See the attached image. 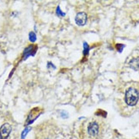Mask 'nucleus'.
<instances>
[{
    "mask_svg": "<svg viewBox=\"0 0 139 139\" xmlns=\"http://www.w3.org/2000/svg\"><path fill=\"white\" fill-rule=\"evenodd\" d=\"M139 92L135 88H130L126 91L125 94V102L129 106L136 105L139 99Z\"/></svg>",
    "mask_w": 139,
    "mask_h": 139,
    "instance_id": "f257e3e1",
    "label": "nucleus"
},
{
    "mask_svg": "<svg viewBox=\"0 0 139 139\" xmlns=\"http://www.w3.org/2000/svg\"><path fill=\"white\" fill-rule=\"evenodd\" d=\"M38 46L31 44L24 49L23 51L22 59L25 60L30 56H34L35 55L38 50Z\"/></svg>",
    "mask_w": 139,
    "mask_h": 139,
    "instance_id": "f03ea898",
    "label": "nucleus"
},
{
    "mask_svg": "<svg viewBox=\"0 0 139 139\" xmlns=\"http://www.w3.org/2000/svg\"><path fill=\"white\" fill-rule=\"evenodd\" d=\"M41 111L40 109L38 108H34L30 112L28 118L27 119V125H29L33 123L34 121L39 116Z\"/></svg>",
    "mask_w": 139,
    "mask_h": 139,
    "instance_id": "7ed1b4c3",
    "label": "nucleus"
},
{
    "mask_svg": "<svg viewBox=\"0 0 139 139\" xmlns=\"http://www.w3.org/2000/svg\"><path fill=\"white\" fill-rule=\"evenodd\" d=\"M75 22L78 25L83 26L86 24L87 21V15L83 12L78 13L76 15Z\"/></svg>",
    "mask_w": 139,
    "mask_h": 139,
    "instance_id": "20e7f679",
    "label": "nucleus"
},
{
    "mask_svg": "<svg viewBox=\"0 0 139 139\" xmlns=\"http://www.w3.org/2000/svg\"><path fill=\"white\" fill-rule=\"evenodd\" d=\"M87 131L89 134L91 136H96L99 132V126L96 122H91L87 127Z\"/></svg>",
    "mask_w": 139,
    "mask_h": 139,
    "instance_id": "39448f33",
    "label": "nucleus"
},
{
    "mask_svg": "<svg viewBox=\"0 0 139 139\" xmlns=\"http://www.w3.org/2000/svg\"><path fill=\"white\" fill-rule=\"evenodd\" d=\"M11 131V127L9 124H3L0 129V134L2 138L7 139Z\"/></svg>",
    "mask_w": 139,
    "mask_h": 139,
    "instance_id": "423d86ee",
    "label": "nucleus"
},
{
    "mask_svg": "<svg viewBox=\"0 0 139 139\" xmlns=\"http://www.w3.org/2000/svg\"><path fill=\"white\" fill-rule=\"evenodd\" d=\"M83 54L84 56L88 55L89 54L90 51V47L88 45L86 42H84L83 44Z\"/></svg>",
    "mask_w": 139,
    "mask_h": 139,
    "instance_id": "0eeeda50",
    "label": "nucleus"
},
{
    "mask_svg": "<svg viewBox=\"0 0 139 139\" xmlns=\"http://www.w3.org/2000/svg\"><path fill=\"white\" fill-rule=\"evenodd\" d=\"M31 129L32 128L31 127L28 126V127H27L25 129H24L21 134V139H25L27 136V135L31 130Z\"/></svg>",
    "mask_w": 139,
    "mask_h": 139,
    "instance_id": "6e6552de",
    "label": "nucleus"
},
{
    "mask_svg": "<svg viewBox=\"0 0 139 139\" xmlns=\"http://www.w3.org/2000/svg\"><path fill=\"white\" fill-rule=\"evenodd\" d=\"M29 39L31 43L35 42L37 40L36 35L34 31H31L29 34Z\"/></svg>",
    "mask_w": 139,
    "mask_h": 139,
    "instance_id": "1a4fd4ad",
    "label": "nucleus"
},
{
    "mask_svg": "<svg viewBox=\"0 0 139 139\" xmlns=\"http://www.w3.org/2000/svg\"><path fill=\"white\" fill-rule=\"evenodd\" d=\"M56 12L57 14L59 16L64 17L66 16V13L63 12V11H62L59 6H58V7L57 8Z\"/></svg>",
    "mask_w": 139,
    "mask_h": 139,
    "instance_id": "9d476101",
    "label": "nucleus"
},
{
    "mask_svg": "<svg viewBox=\"0 0 139 139\" xmlns=\"http://www.w3.org/2000/svg\"><path fill=\"white\" fill-rule=\"evenodd\" d=\"M124 47H125V46L122 44H118L116 45V50H118V51H119L120 53H121Z\"/></svg>",
    "mask_w": 139,
    "mask_h": 139,
    "instance_id": "9b49d317",
    "label": "nucleus"
},
{
    "mask_svg": "<svg viewBox=\"0 0 139 139\" xmlns=\"http://www.w3.org/2000/svg\"><path fill=\"white\" fill-rule=\"evenodd\" d=\"M96 115H101L102 116H106L107 115V114L105 111L103 110H99L96 112Z\"/></svg>",
    "mask_w": 139,
    "mask_h": 139,
    "instance_id": "f8f14e48",
    "label": "nucleus"
},
{
    "mask_svg": "<svg viewBox=\"0 0 139 139\" xmlns=\"http://www.w3.org/2000/svg\"><path fill=\"white\" fill-rule=\"evenodd\" d=\"M61 116L63 118H66L68 116V114L66 112L63 111L61 113Z\"/></svg>",
    "mask_w": 139,
    "mask_h": 139,
    "instance_id": "ddd939ff",
    "label": "nucleus"
},
{
    "mask_svg": "<svg viewBox=\"0 0 139 139\" xmlns=\"http://www.w3.org/2000/svg\"><path fill=\"white\" fill-rule=\"evenodd\" d=\"M47 67L48 68H50L51 67H52L53 68L55 69L56 68V67H55V66L54 65L53 63L51 62H49V63H48Z\"/></svg>",
    "mask_w": 139,
    "mask_h": 139,
    "instance_id": "4468645a",
    "label": "nucleus"
},
{
    "mask_svg": "<svg viewBox=\"0 0 139 139\" xmlns=\"http://www.w3.org/2000/svg\"><path fill=\"white\" fill-rule=\"evenodd\" d=\"M15 68H13L12 70L11 71L10 73L9 74V75L8 78L9 79H10L11 77L12 76V75H13V74H14V71H15Z\"/></svg>",
    "mask_w": 139,
    "mask_h": 139,
    "instance_id": "2eb2a0df",
    "label": "nucleus"
},
{
    "mask_svg": "<svg viewBox=\"0 0 139 139\" xmlns=\"http://www.w3.org/2000/svg\"><path fill=\"white\" fill-rule=\"evenodd\" d=\"M2 137L1 135V134H0V139H2Z\"/></svg>",
    "mask_w": 139,
    "mask_h": 139,
    "instance_id": "dca6fc26",
    "label": "nucleus"
}]
</instances>
